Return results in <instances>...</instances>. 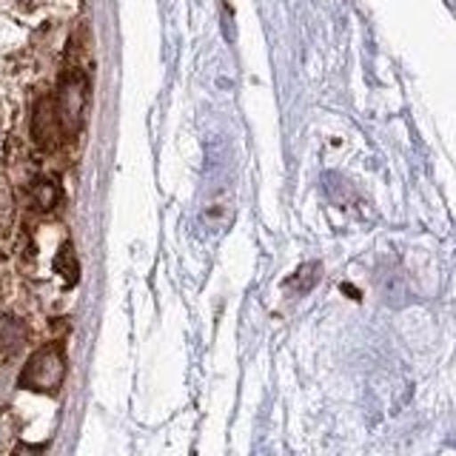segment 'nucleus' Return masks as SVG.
<instances>
[{"label": "nucleus", "mask_w": 456, "mask_h": 456, "mask_svg": "<svg viewBox=\"0 0 456 456\" xmlns=\"http://www.w3.org/2000/svg\"><path fill=\"white\" fill-rule=\"evenodd\" d=\"M63 379H66V354H63V346L52 342V346H43L28 356V362L20 370L18 385L26 391L52 396L61 391Z\"/></svg>", "instance_id": "1"}, {"label": "nucleus", "mask_w": 456, "mask_h": 456, "mask_svg": "<svg viewBox=\"0 0 456 456\" xmlns=\"http://www.w3.org/2000/svg\"><path fill=\"white\" fill-rule=\"evenodd\" d=\"M86 77L77 71H69L61 83V92L54 97V111L57 120H61L63 137H75L83 126V111H86Z\"/></svg>", "instance_id": "2"}, {"label": "nucleus", "mask_w": 456, "mask_h": 456, "mask_svg": "<svg viewBox=\"0 0 456 456\" xmlns=\"http://www.w3.org/2000/svg\"><path fill=\"white\" fill-rule=\"evenodd\" d=\"M35 142L40 149H52L57 140H61L63 128L61 120H57V111H54V100H40V106L35 109Z\"/></svg>", "instance_id": "3"}, {"label": "nucleus", "mask_w": 456, "mask_h": 456, "mask_svg": "<svg viewBox=\"0 0 456 456\" xmlns=\"http://www.w3.org/2000/svg\"><path fill=\"white\" fill-rule=\"evenodd\" d=\"M28 339V328L12 314H0V356H18Z\"/></svg>", "instance_id": "4"}, {"label": "nucleus", "mask_w": 456, "mask_h": 456, "mask_svg": "<svg viewBox=\"0 0 456 456\" xmlns=\"http://www.w3.org/2000/svg\"><path fill=\"white\" fill-rule=\"evenodd\" d=\"M57 268L63 271V277L69 282H75V277H77V263H75V254H71V246H63L61 256H57Z\"/></svg>", "instance_id": "5"}]
</instances>
